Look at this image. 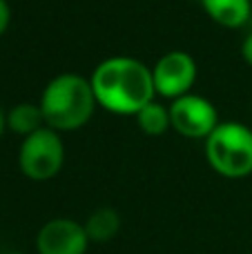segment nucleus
<instances>
[{"label":"nucleus","instance_id":"obj_1","mask_svg":"<svg viewBox=\"0 0 252 254\" xmlns=\"http://www.w3.org/2000/svg\"><path fill=\"white\" fill-rule=\"evenodd\" d=\"M89 83L98 105L121 116H136L156 96L152 69L129 56H112L98 63Z\"/></svg>","mask_w":252,"mask_h":254},{"label":"nucleus","instance_id":"obj_2","mask_svg":"<svg viewBox=\"0 0 252 254\" xmlns=\"http://www.w3.org/2000/svg\"><path fill=\"white\" fill-rule=\"evenodd\" d=\"M38 105L47 127L56 131H74L89 123L98 103L87 78L78 74H61L47 83Z\"/></svg>","mask_w":252,"mask_h":254},{"label":"nucleus","instance_id":"obj_3","mask_svg":"<svg viewBox=\"0 0 252 254\" xmlns=\"http://www.w3.org/2000/svg\"><path fill=\"white\" fill-rule=\"evenodd\" d=\"M205 158L208 165L226 179L252 174V129L237 121L219 123L205 138Z\"/></svg>","mask_w":252,"mask_h":254},{"label":"nucleus","instance_id":"obj_4","mask_svg":"<svg viewBox=\"0 0 252 254\" xmlns=\"http://www.w3.org/2000/svg\"><path fill=\"white\" fill-rule=\"evenodd\" d=\"M65 163V147L56 129L40 127L34 134L25 136L18 149L20 172L31 181H49L61 172Z\"/></svg>","mask_w":252,"mask_h":254},{"label":"nucleus","instance_id":"obj_5","mask_svg":"<svg viewBox=\"0 0 252 254\" xmlns=\"http://www.w3.org/2000/svg\"><path fill=\"white\" fill-rule=\"evenodd\" d=\"M170 123L172 129L186 138H208L219 125L217 107L199 94H186L170 105Z\"/></svg>","mask_w":252,"mask_h":254},{"label":"nucleus","instance_id":"obj_6","mask_svg":"<svg viewBox=\"0 0 252 254\" xmlns=\"http://www.w3.org/2000/svg\"><path fill=\"white\" fill-rule=\"evenodd\" d=\"M156 96L179 98L190 94L192 85L196 80V63L188 52H168L156 61L152 67Z\"/></svg>","mask_w":252,"mask_h":254},{"label":"nucleus","instance_id":"obj_7","mask_svg":"<svg viewBox=\"0 0 252 254\" xmlns=\"http://www.w3.org/2000/svg\"><path fill=\"white\" fill-rule=\"evenodd\" d=\"M89 248L87 232L71 219H52L36 237L38 254H85Z\"/></svg>","mask_w":252,"mask_h":254},{"label":"nucleus","instance_id":"obj_8","mask_svg":"<svg viewBox=\"0 0 252 254\" xmlns=\"http://www.w3.org/2000/svg\"><path fill=\"white\" fill-rule=\"evenodd\" d=\"M203 11L221 27H244L250 20V0H201Z\"/></svg>","mask_w":252,"mask_h":254},{"label":"nucleus","instance_id":"obj_9","mask_svg":"<svg viewBox=\"0 0 252 254\" xmlns=\"http://www.w3.org/2000/svg\"><path fill=\"white\" fill-rule=\"evenodd\" d=\"M85 232H87L89 243H107L119 234L121 230V216L114 207H98L87 216L83 223Z\"/></svg>","mask_w":252,"mask_h":254},{"label":"nucleus","instance_id":"obj_10","mask_svg":"<svg viewBox=\"0 0 252 254\" xmlns=\"http://www.w3.org/2000/svg\"><path fill=\"white\" fill-rule=\"evenodd\" d=\"M7 127L13 134H20V136H29V134H34L36 129L45 127L40 105H34V103H18L16 107L9 110Z\"/></svg>","mask_w":252,"mask_h":254},{"label":"nucleus","instance_id":"obj_11","mask_svg":"<svg viewBox=\"0 0 252 254\" xmlns=\"http://www.w3.org/2000/svg\"><path fill=\"white\" fill-rule=\"evenodd\" d=\"M136 123H138V129L145 131L147 136L165 134V131L172 127V123H170V107L152 101L150 105H145L136 114Z\"/></svg>","mask_w":252,"mask_h":254},{"label":"nucleus","instance_id":"obj_12","mask_svg":"<svg viewBox=\"0 0 252 254\" xmlns=\"http://www.w3.org/2000/svg\"><path fill=\"white\" fill-rule=\"evenodd\" d=\"M9 20H11V9H9L7 0H0V36L7 31Z\"/></svg>","mask_w":252,"mask_h":254},{"label":"nucleus","instance_id":"obj_13","mask_svg":"<svg viewBox=\"0 0 252 254\" xmlns=\"http://www.w3.org/2000/svg\"><path fill=\"white\" fill-rule=\"evenodd\" d=\"M241 56H244V61L252 65V34H248L244 38V43H241Z\"/></svg>","mask_w":252,"mask_h":254},{"label":"nucleus","instance_id":"obj_14","mask_svg":"<svg viewBox=\"0 0 252 254\" xmlns=\"http://www.w3.org/2000/svg\"><path fill=\"white\" fill-rule=\"evenodd\" d=\"M4 125H7V119H4L2 110H0V136H2V129H4Z\"/></svg>","mask_w":252,"mask_h":254},{"label":"nucleus","instance_id":"obj_15","mask_svg":"<svg viewBox=\"0 0 252 254\" xmlns=\"http://www.w3.org/2000/svg\"><path fill=\"white\" fill-rule=\"evenodd\" d=\"M4 254H22V252H4Z\"/></svg>","mask_w":252,"mask_h":254}]
</instances>
